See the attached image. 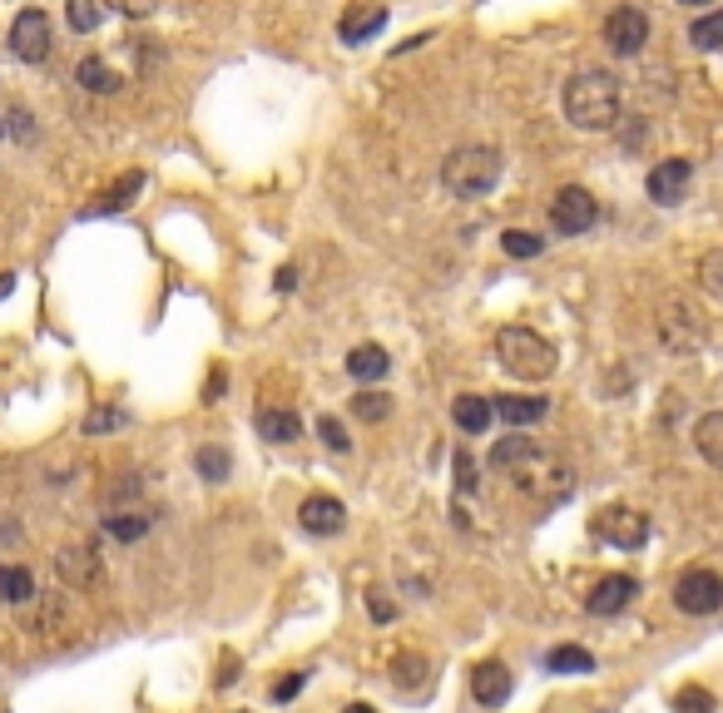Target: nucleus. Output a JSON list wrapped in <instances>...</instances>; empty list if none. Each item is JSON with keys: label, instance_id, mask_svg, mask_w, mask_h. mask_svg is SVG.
Here are the masks:
<instances>
[{"label": "nucleus", "instance_id": "1", "mask_svg": "<svg viewBox=\"0 0 723 713\" xmlns=\"http://www.w3.org/2000/svg\"><path fill=\"white\" fill-rule=\"evenodd\" d=\"M566 120L576 130L594 134V130H610L620 120V80L604 70H584L566 84Z\"/></svg>", "mask_w": 723, "mask_h": 713}, {"label": "nucleus", "instance_id": "2", "mask_svg": "<svg viewBox=\"0 0 723 713\" xmlns=\"http://www.w3.org/2000/svg\"><path fill=\"white\" fill-rule=\"evenodd\" d=\"M496 357L516 381H546L556 371V347L530 327H501L496 333Z\"/></svg>", "mask_w": 723, "mask_h": 713}, {"label": "nucleus", "instance_id": "3", "mask_svg": "<svg viewBox=\"0 0 723 713\" xmlns=\"http://www.w3.org/2000/svg\"><path fill=\"white\" fill-rule=\"evenodd\" d=\"M441 179H446V189H451L456 198H481V194H491L496 179H501V154L486 149V144H466V149H456V154L446 159Z\"/></svg>", "mask_w": 723, "mask_h": 713}, {"label": "nucleus", "instance_id": "4", "mask_svg": "<svg viewBox=\"0 0 723 713\" xmlns=\"http://www.w3.org/2000/svg\"><path fill=\"white\" fill-rule=\"evenodd\" d=\"M594 223H600V204H594L590 189H560V194L550 198V228L566 233V238L590 233Z\"/></svg>", "mask_w": 723, "mask_h": 713}, {"label": "nucleus", "instance_id": "5", "mask_svg": "<svg viewBox=\"0 0 723 713\" xmlns=\"http://www.w3.org/2000/svg\"><path fill=\"white\" fill-rule=\"evenodd\" d=\"M50 40H55V30H50V16L40 6L20 10L16 26H10V50H16V60H26V65H40V60L50 55Z\"/></svg>", "mask_w": 723, "mask_h": 713}, {"label": "nucleus", "instance_id": "6", "mask_svg": "<svg viewBox=\"0 0 723 713\" xmlns=\"http://www.w3.org/2000/svg\"><path fill=\"white\" fill-rule=\"evenodd\" d=\"M674 604H679L684 614H714L719 604H723V580H719L714 570H689V574H679Z\"/></svg>", "mask_w": 723, "mask_h": 713}, {"label": "nucleus", "instance_id": "7", "mask_svg": "<svg viewBox=\"0 0 723 713\" xmlns=\"http://www.w3.org/2000/svg\"><path fill=\"white\" fill-rule=\"evenodd\" d=\"M644 40H650V16L634 6H620L610 10V20H604V45L614 50V55H640Z\"/></svg>", "mask_w": 723, "mask_h": 713}, {"label": "nucleus", "instance_id": "8", "mask_svg": "<svg viewBox=\"0 0 723 713\" xmlns=\"http://www.w3.org/2000/svg\"><path fill=\"white\" fill-rule=\"evenodd\" d=\"M600 536L620 550H640L644 540H650V516H640V510H630V506H604L600 510Z\"/></svg>", "mask_w": 723, "mask_h": 713}, {"label": "nucleus", "instance_id": "9", "mask_svg": "<svg viewBox=\"0 0 723 713\" xmlns=\"http://www.w3.org/2000/svg\"><path fill=\"white\" fill-rule=\"evenodd\" d=\"M381 26H387V6L357 0V6H347L343 20H337V40H343V45H367L371 35H381Z\"/></svg>", "mask_w": 723, "mask_h": 713}, {"label": "nucleus", "instance_id": "10", "mask_svg": "<svg viewBox=\"0 0 723 713\" xmlns=\"http://www.w3.org/2000/svg\"><path fill=\"white\" fill-rule=\"evenodd\" d=\"M689 179H694V169H689V159H664V164L650 169V198L664 208L684 204L689 198Z\"/></svg>", "mask_w": 723, "mask_h": 713}, {"label": "nucleus", "instance_id": "11", "mask_svg": "<svg viewBox=\"0 0 723 713\" xmlns=\"http://www.w3.org/2000/svg\"><path fill=\"white\" fill-rule=\"evenodd\" d=\"M640 594V580L634 574H610V580H600L590 590V600H584V610L594 614V620H610V614H620L624 604Z\"/></svg>", "mask_w": 723, "mask_h": 713}, {"label": "nucleus", "instance_id": "12", "mask_svg": "<svg viewBox=\"0 0 723 713\" xmlns=\"http://www.w3.org/2000/svg\"><path fill=\"white\" fill-rule=\"evenodd\" d=\"M297 526H303L307 536H337V530L347 526V510H343V500H333V496H307L303 510H297Z\"/></svg>", "mask_w": 723, "mask_h": 713}, {"label": "nucleus", "instance_id": "13", "mask_svg": "<svg viewBox=\"0 0 723 713\" xmlns=\"http://www.w3.org/2000/svg\"><path fill=\"white\" fill-rule=\"evenodd\" d=\"M510 669L501 664V659H486V664H476V674H471V694H476V704H486V709H501L506 699H510Z\"/></svg>", "mask_w": 723, "mask_h": 713}, {"label": "nucleus", "instance_id": "14", "mask_svg": "<svg viewBox=\"0 0 723 713\" xmlns=\"http://www.w3.org/2000/svg\"><path fill=\"white\" fill-rule=\"evenodd\" d=\"M140 189H144V174H140V169H134V174H124V179H120V184H114V189H110V194H104V198H100V204H90V208H84V218H104V214H124V208H130V204H134V194H140Z\"/></svg>", "mask_w": 723, "mask_h": 713}, {"label": "nucleus", "instance_id": "15", "mask_svg": "<svg viewBox=\"0 0 723 713\" xmlns=\"http://www.w3.org/2000/svg\"><path fill=\"white\" fill-rule=\"evenodd\" d=\"M451 417H456V427H461L466 436H481L486 427H491V397H476V391H466V397H456V407H451Z\"/></svg>", "mask_w": 723, "mask_h": 713}, {"label": "nucleus", "instance_id": "16", "mask_svg": "<svg viewBox=\"0 0 723 713\" xmlns=\"http://www.w3.org/2000/svg\"><path fill=\"white\" fill-rule=\"evenodd\" d=\"M491 411L510 427H536L540 417H546V397H496Z\"/></svg>", "mask_w": 723, "mask_h": 713}, {"label": "nucleus", "instance_id": "17", "mask_svg": "<svg viewBox=\"0 0 723 713\" xmlns=\"http://www.w3.org/2000/svg\"><path fill=\"white\" fill-rule=\"evenodd\" d=\"M694 446H699V456H704L709 466H719V471H723V411H709V417H699Z\"/></svg>", "mask_w": 723, "mask_h": 713}, {"label": "nucleus", "instance_id": "18", "mask_svg": "<svg viewBox=\"0 0 723 713\" xmlns=\"http://www.w3.org/2000/svg\"><path fill=\"white\" fill-rule=\"evenodd\" d=\"M258 431L268 436V441H297V431H303V421H297V411L288 407H263L258 411Z\"/></svg>", "mask_w": 723, "mask_h": 713}, {"label": "nucleus", "instance_id": "19", "mask_svg": "<svg viewBox=\"0 0 723 713\" xmlns=\"http://www.w3.org/2000/svg\"><path fill=\"white\" fill-rule=\"evenodd\" d=\"M347 371H353L357 381H381V377L391 371V357L381 353V347H371V343H367V347H357V353L347 357Z\"/></svg>", "mask_w": 723, "mask_h": 713}, {"label": "nucleus", "instance_id": "20", "mask_svg": "<svg viewBox=\"0 0 723 713\" xmlns=\"http://www.w3.org/2000/svg\"><path fill=\"white\" fill-rule=\"evenodd\" d=\"M0 600L6 604L35 600V574H30L26 566H0Z\"/></svg>", "mask_w": 723, "mask_h": 713}, {"label": "nucleus", "instance_id": "21", "mask_svg": "<svg viewBox=\"0 0 723 713\" xmlns=\"http://www.w3.org/2000/svg\"><path fill=\"white\" fill-rule=\"evenodd\" d=\"M546 669H550V674H590L594 654H590V649H580V644H560V649H550V654H546Z\"/></svg>", "mask_w": 723, "mask_h": 713}, {"label": "nucleus", "instance_id": "22", "mask_svg": "<svg viewBox=\"0 0 723 713\" xmlns=\"http://www.w3.org/2000/svg\"><path fill=\"white\" fill-rule=\"evenodd\" d=\"M74 80H80L90 94H114V90H120V74L104 65V60H94V55L74 65Z\"/></svg>", "mask_w": 723, "mask_h": 713}, {"label": "nucleus", "instance_id": "23", "mask_svg": "<svg viewBox=\"0 0 723 713\" xmlns=\"http://www.w3.org/2000/svg\"><path fill=\"white\" fill-rule=\"evenodd\" d=\"M501 248H506V258H540V253H546V238L530 233V228H506Z\"/></svg>", "mask_w": 723, "mask_h": 713}, {"label": "nucleus", "instance_id": "24", "mask_svg": "<svg viewBox=\"0 0 723 713\" xmlns=\"http://www.w3.org/2000/svg\"><path fill=\"white\" fill-rule=\"evenodd\" d=\"M194 466H198V476H204V481H228L233 456L223 451V446H198V451H194Z\"/></svg>", "mask_w": 723, "mask_h": 713}, {"label": "nucleus", "instance_id": "25", "mask_svg": "<svg viewBox=\"0 0 723 713\" xmlns=\"http://www.w3.org/2000/svg\"><path fill=\"white\" fill-rule=\"evenodd\" d=\"M516 461H536V441H530V436H510V441H501L491 451L496 471H506V466H516Z\"/></svg>", "mask_w": 723, "mask_h": 713}, {"label": "nucleus", "instance_id": "26", "mask_svg": "<svg viewBox=\"0 0 723 713\" xmlns=\"http://www.w3.org/2000/svg\"><path fill=\"white\" fill-rule=\"evenodd\" d=\"M65 16H70V30L90 35V30L104 20V6H100V0H65Z\"/></svg>", "mask_w": 723, "mask_h": 713}, {"label": "nucleus", "instance_id": "27", "mask_svg": "<svg viewBox=\"0 0 723 713\" xmlns=\"http://www.w3.org/2000/svg\"><path fill=\"white\" fill-rule=\"evenodd\" d=\"M689 40H694L699 50H719L723 45V10H714V16H704V20H694V26H689Z\"/></svg>", "mask_w": 723, "mask_h": 713}, {"label": "nucleus", "instance_id": "28", "mask_svg": "<svg viewBox=\"0 0 723 713\" xmlns=\"http://www.w3.org/2000/svg\"><path fill=\"white\" fill-rule=\"evenodd\" d=\"M353 411H357L362 421H387L391 417V397H387V391H357Z\"/></svg>", "mask_w": 723, "mask_h": 713}, {"label": "nucleus", "instance_id": "29", "mask_svg": "<svg viewBox=\"0 0 723 713\" xmlns=\"http://www.w3.org/2000/svg\"><path fill=\"white\" fill-rule=\"evenodd\" d=\"M699 283H704L709 297H719V303H723V248H714V253H704V258H699Z\"/></svg>", "mask_w": 723, "mask_h": 713}, {"label": "nucleus", "instance_id": "30", "mask_svg": "<svg viewBox=\"0 0 723 713\" xmlns=\"http://www.w3.org/2000/svg\"><path fill=\"white\" fill-rule=\"evenodd\" d=\"M104 530H110L114 540H140L149 530V516H110L104 520Z\"/></svg>", "mask_w": 723, "mask_h": 713}, {"label": "nucleus", "instance_id": "31", "mask_svg": "<svg viewBox=\"0 0 723 713\" xmlns=\"http://www.w3.org/2000/svg\"><path fill=\"white\" fill-rule=\"evenodd\" d=\"M674 704H679V713H714V709H719L714 694H709V689H699V684H689L684 694L674 699Z\"/></svg>", "mask_w": 723, "mask_h": 713}, {"label": "nucleus", "instance_id": "32", "mask_svg": "<svg viewBox=\"0 0 723 713\" xmlns=\"http://www.w3.org/2000/svg\"><path fill=\"white\" fill-rule=\"evenodd\" d=\"M317 436H323L333 451H347V446H353V436H347V427H343L337 417H323V421H317Z\"/></svg>", "mask_w": 723, "mask_h": 713}, {"label": "nucleus", "instance_id": "33", "mask_svg": "<svg viewBox=\"0 0 723 713\" xmlns=\"http://www.w3.org/2000/svg\"><path fill=\"white\" fill-rule=\"evenodd\" d=\"M84 556H90V550H65V556H60V570H65L70 580H90V574L100 570V566H90Z\"/></svg>", "mask_w": 723, "mask_h": 713}, {"label": "nucleus", "instance_id": "34", "mask_svg": "<svg viewBox=\"0 0 723 713\" xmlns=\"http://www.w3.org/2000/svg\"><path fill=\"white\" fill-rule=\"evenodd\" d=\"M456 486H461V491H476V461H471V451H456Z\"/></svg>", "mask_w": 723, "mask_h": 713}, {"label": "nucleus", "instance_id": "35", "mask_svg": "<svg viewBox=\"0 0 723 713\" xmlns=\"http://www.w3.org/2000/svg\"><path fill=\"white\" fill-rule=\"evenodd\" d=\"M120 16H130V20H144V16H154L159 10V0H110Z\"/></svg>", "mask_w": 723, "mask_h": 713}, {"label": "nucleus", "instance_id": "36", "mask_svg": "<svg viewBox=\"0 0 723 713\" xmlns=\"http://www.w3.org/2000/svg\"><path fill=\"white\" fill-rule=\"evenodd\" d=\"M293 694H303V674H288L278 689H273V704H288Z\"/></svg>", "mask_w": 723, "mask_h": 713}, {"label": "nucleus", "instance_id": "37", "mask_svg": "<svg viewBox=\"0 0 723 713\" xmlns=\"http://www.w3.org/2000/svg\"><path fill=\"white\" fill-rule=\"evenodd\" d=\"M10 120H16V124H10V130H16V140L30 144V134H35V130H30V114L26 110H10Z\"/></svg>", "mask_w": 723, "mask_h": 713}, {"label": "nucleus", "instance_id": "38", "mask_svg": "<svg viewBox=\"0 0 723 713\" xmlns=\"http://www.w3.org/2000/svg\"><path fill=\"white\" fill-rule=\"evenodd\" d=\"M120 411H100V417H90V431H104V427H120Z\"/></svg>", "mask_w": 723, "mask_h": 713}, {"label": "nucleus", "instance_id": "39", "mask_svg": "<svg viewBox=\"0 0 723 713\" xmlns=\"http://www.w3.org/2000/svg\"><path fill=\"white\" fill-rule=\"evenodd\" d=\"M367 610H371V620H381V624H387V620H391V614H397V610H391V604H387V600H367Z\"/></svg>", "mask_w": 723, "mask_h": 713}, {"label": "nucleus", "instance_id": "40", "mask_svg": "<svg viewBox=\"0 0 723 713\" xmlns=\"http://www.w3.org/2000/svg\"><path fill=\"white\" fill-rule=\"evenodd\" d=\"M10 287H16V273H0V297H10Z\"/></svg>", "mask_w": 723, "mask_h": 713}, {"label": "nucleus", "instance_id": "41", "mask_svg": "<svg viewBox=\"0 0 723 713\" xmlns=\"http://www.w3.org/2000/svg\"><path fill=\"white\" fill-rule=\"evenodd\" d=\"M343 713H377V709H371V704H347Z\"/></svg>", "mask_w": 723, "mask_h": 713}, {"label": "nucleus", "instance_id": "42", "mask_svg": "<svg viewBox=\"0 0 723 713\" xmlns=\"http://www.w3.org/2000/svg\"><path fill=\"white\" fill-rule=\"evenodd\" d=\"M679 6H709V0H679Z\"/></svg>", "mask_w": 723, "mask_h": 713}, {"label": "nucleus", "instance_id": "43", "mask_svg": "<svg viewBox=\"0 0 723 713\" xmlns=\"http://www.w3.org/2000/svg\"><path fill=\"white\" fill-rule=\"evenodd\" d=\"M0 134H6V124H0Z\"/></svg>", "mask_w": 723, "mask_h": 713}]
</instances>
